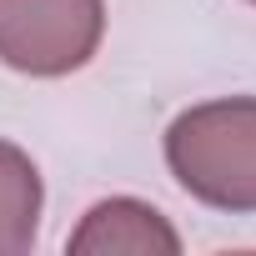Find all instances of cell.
Segmentation results:
<instances>
[{"label": "cell", "instance_id": "obj_1", "mask_svg": "<svg viewBox=\"0 0 256 256\" xmlns=\"http://www.w3.org/2000/svg\"><path fill=\"white\" fill-rule=\"evenodd\" d=\"M166 166L186 196L211 211H256V96L186 106L166 126Z\"/></svg>", "mask_w": 256, "mask_h": 256}, {"label": "cell", "instance_id": "obj_2", "mask_svg": "<svg viewBox=\"0 0 256 256\" xmlns=\"http://www.w3.org/2000/svg\"><path fill=\"white\" fill-rule=\"evenodd\" d=\"M106 40V0H0V66L60 80L96 60Z\"/></svg>", "mask_w": 256, "mask_h": 256}, {"label": "cell", "instance_id": "obj_3", "mask_svg": "<svg viewBox=\"0 0 256 256\" xmlns=\"http://www.w3.org/2000/svg\"><path fill=\"white\" fill-rule=\"evenodd\" d=\"M66 251L70 256H181V236L151 201L110 196L80 216V226L66 236Z\"/></svg>", "mask_w": 256, "mask_h": 256}, {"label": "cell", "instance_id": "obj_4", "mask_svg": "<svg viewBox=\"0 0 256 256\" xmlns=\"http://www.w3.org/2000/svg\"><path fill=\"white\" fill-rule=\"evenodd\" d=\"M40 206H46V186L36 161L16 141H0V256H26L36 246Z\"/></svg>", "mask_w": 256, "mask_h": 256}, {"label": "cell", "instance_id": "obj_5", "mask_svg": "<svg viewBox=\"0 0 256 256\" xmlns=\"http://www.w3.org/2000/svg\"><path fill=\"white\" fill-rule=\"evenodd\" d=\"M251 6H256V0H251Z\"/></svg>", "mask_w": 256, "mask_h": 256}]
</instances>
